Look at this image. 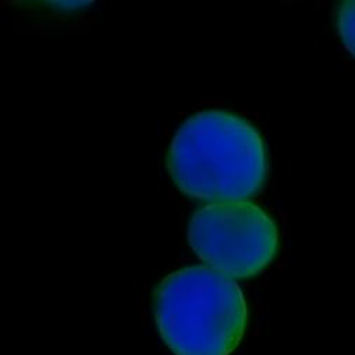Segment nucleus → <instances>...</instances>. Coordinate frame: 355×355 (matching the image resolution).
<instances>
[{
  "label": "nucleus",
  "instance_id": "obj_1",
  "mask_svg": "<svg viewBox=\"0 0 355 355\" xmlns=\"http://www.w3.org/2000/svg\"><path fill=\"white\" fill-rule=\"evenodd\" d=\"M167 168L191 198L208 204L248 201L266 183L267 150L260 132L242 116L209 110L190 116L177 131Z\"/></svg>",
  "mask_w": 355,
  "mask_h": 355
},
{
  "label": "nucleus",
  "instance_id": "obj_2",
  "mask_svg": "<svg viewBox=\"0 0 355 355\" xmlns=\"http://www.w3.org/2000/svg\"><path fill=\"white\" fill-rule=\"evenodd\" d=\"M157 329L175 355H229L248 326V304L233 278L211 267H187L155 291Z\"/></svg>",
  "mask_w": 355,
  "mask_h": 355
},
{
  "label": "nucleus",
  "instance_id": "obj_3",
  "mask_svg": "<svg viewBox=\"0 0 355 355\" xmlns=\"http://www.w3.org/2000/svg\"><path fill=\"white\" fill-rule=\"evenodd\" d=\"M189 242L208 267L242 279L257 275L274 260L278 229L254 202H212L191 216Z\"/></svg>",
  "mask_w": 355,
  "mask_h": 355
},
{
  "label": "nucleus",
  "instance_id": "obj_4",
  "mask_svg": "<svg viewBox=\"0 0 355 355\" xmlns=\"http://www.w3.org/2000/svg\"><path fill=\"white\" fill-rule=\"evenodd\" d=\"M337 27L343 44L355 56V0L341 3L337 15Z\"/></svg>",
  "mask_w": 355,
  "mask_h": 355
}]
</instances>
